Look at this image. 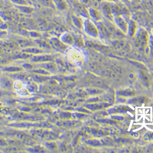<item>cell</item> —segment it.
Wrapping results in <instances>:
<instances>
[{
  "label": "cell",
  "instance_id": "4dcf8cb0",
  "mask_svg": "<svg viewBox=\"0 0 153 153\" xmlns=\"http://www.w3.org/2000/svg\"><path fill=\"white\" fill-rule=\"evenodd\" d=\"M31 1H32H32H36V0H31Z\"/></svg>",
  "mask_w": 153,
  "mask_h": 153
},
{
  "label": "cell",
  "instance_id": "1f68e13d",
  "mask_svg": "<svg viewBox=\"0 0 153 153\" xmlns=\"http://www.w3.org/2000/svg\"><path fill=\"white\" fill-rule=\"evenodd\" d=\"M1 87V83H0V87Z\"/></svg>",
  "mask_w": 153,
  "mask_h": 153
},
{
  "label": "cell",
  "instance_id": "3957f363",
  "mask_svg": "<svg viewBox=\"0 0 153 153\" xmlns=\"http://www.w3.org/2000/svg\"><path fill=\"white\" fill-rule=\"evenodd\" d=\"M113 20L116 25L123 33H127L129 24L126 20L125 17L122 14H119L114 16Z\"/></svg>",
  "mask_w": 153,
  "mask_h": 153
},
{
  "label": "cell",
  "instance_id": "836d02e7",
  "mask_svg": "<svg viewBox=\"0 0 153 153\" xmlns=\"http://www.w3.org/2000/svg\"><path fill=\"white\" fill-rule=\"evenodd\" d=\"M30 1H31V0H30Z\"/></svg>",
  "mask_w": 153,
  "mask_h": 153
},
{
  "label": "cell",
  "instance_id": "6da1fadb",
  "mask_svg": "<svg viewBox=\"0 0 153 153\" xmlns=\"http://www.w3.org/2000/svg\"><path fill=\"white\" fill-rule=\"evenodd\" d=\"M135 45L140 49H146L149 45L150 36L144 29H140L136 33Z\"/></svg>",
  "mask_w": 153,
  "mask_h": 153
},
{
  "label": "cell",
  "instance_id": "8992f818",
  "mask_svg": "<svg viewBox=\"0 0 153 153\" xmlns=\"http://www.w3.org/2000/svg\"><path fill=\"white\" fill-rule=\"evenodd\" d=\"M68 58L71 62L74 63H79L82 62L83 60V56L78 50L72 49L68 50Z\"/></svg>",
  "mask_w": 153,
  "mask_h": 153
},
{
  "label": "cell",
  "instance_id": "2e32d148",
  "mask_svg": "<svg viewBox=\"0 0 153 153\" xmlns=\"http://www.w3.org/2000/svg\"><path fill=\"white\" fill-rule=\"evenodd\" d=\"M19 47L21 48H28L29 47H32L34 44H32V42H31L27 39L25 38H20L16 40V42H15Z\"/></svg>",
  "mask_w": 153,
  "mask_h": 153
},
{
  "label": "cell",
  "instance_id": "9c48e42d",
  "mask_svg": "<svg viewBox=\"0 0 153 153\" xmlns=\"http://www.w3.org/2000/svg\"><path fill=\"white\" fill-rule=\"evenodd\" d=\"M0 83L1 87L7 90H11L14 88V79L9 76H0Z\"/></svg>",
  "mask_w": 153,
  "mask_h": 153
},
{
  "label": "cell",
  "instance_id": "83f0119b",
  "mask_svg": "<svg viewBox=\"0 0 153 153\" xmlns=\"http://www.w3.org/2000/svg\"><path fill=\"white\" fill-rule=\"evenodd\" d=\"M149 45H150V48L151 50V52L153 54V37H150V41H149Z\"/></svg>",
  "mask_w": 153,
  "mask_h": 153
},
{
  "label": "cell",
  "instance_id": "d6a6232c",
  "mask_svg": "<svg viewBox=\"0 0 153 153\" xmlns=\"http://www.w3.org/2000/svg\"></svg>",
  "mask_w": 153,
  "mask_h": 153
},
{
  "label": "cell",
  "instance_id": "4fadbf2b",
  "mask_svg": "<svg viewBox=\"0 0 153 153\" xmlns=\"http://www.w3.org/2000/svg\"><path fill=\"white\" fill-rule=\"evenodd\" d=\"M89 18L93 21H99L101 20V14L97 9L94 7H89L88 8Z\"/></svg>",
  "mask_w": 153,
  "mask_h": 153
},
{
  "label": "cell",
  "instance_id": "44dd1931",
  "mask_svg": "<svg viewBox=\"0 0 153 153\" xmlns=\"http://www.w3.org/2000/svg\"><path fill=\"white\" fill-rule=\"evenodd\" d=\"M31 71H32V72L33 74L41 75L50 76V75L52 74V73H51L50 72H49L47 70H45L44 68H38L36 69H33V70H32Z\"/></svg>",
  "mask_w": 153,
  "mask_h": 153
},
{
  "label": "cell",
  "instance_id": "8fae6325",
  "mask_svg": "<svg viewBox=\"0 0 153 153\" xmlns=\"http://www.w3.org/2000/svg\"><path fill=\"white\" fill-rule=\"evenodd\" d=\"M1 70L9 74H15L20 72H23L24 70L22 66L19 65H4L2 68Z\"/></svg>",
  "mask_w": 153,
  "mask_h": 153
},
{
  "label": "cell",
  "instance_id": "277c9868",
  "mask_svg": "<svg viewBox=\"0 0 153 153\" xmlns=\"http://www.w3.org/2000/svg\"><path fill=\"white\" fill-rule=\"evenodd\" d=\"M50 44L51 47L56 49V51L61 52H64L68 49V45L63 42L60 40V39H58L56 37L50 39Z\"/></svg>",
  "mask_w": 153,
  "mask_h": 153
},
{
  "label": "cell",
  "instance_id": "f1b7e54d",
  "mask_svg": "<svg viewBox=\"0 0 153 153\" xmlns=\"http://www.w3.org/2000/svg\"><path fill=\"white\" fill-rule=\"evenodd\" d=\"M106 1H111L112 2H116V3L119 1V0H106Z\"/></svg>",
  "mask_w": 153,
  "mask_h": 153
},
{
  "label": "cell",
  "instance_id": "7c38bea8",
  "mask_svg": "<svg viewBox=\"0 0 153 153\" xmlns=\"http://www.w3.org/2000/svg\"><path fill=\"white\" fill-rule=\"evenodd\" d=\"M102 13L109 20H113L114 15L112 10L111 5L104 4L102 5Z\"/></svg>",
  "mask_w": 153,
  "mask_h": 153
},
{
  "label": "cell",
  "instance_id": "7a4b0ae2",
  "mask_svg": "<svg viewBox=\"0 0 153 153\" xmlns=\"http://www.w3.org/2000/svg\"><path fill=\"white\" fill-rule=\"evenodd\" d=\"M83 28L85 32L93 37H96L98 35L99 31L98 27L94 22L89 18H85L84 21Z\"/></svg>",
  "mask_w": 153,
  "mask_h": 153
},
{
  "label": "cell",
  "instance_id": "7402d4cb",
  "mask_svg": "<svg viewBox=\"0 0 153 153\" xmlns=\"http://www.w3.org/2000/svg\"><path fill=\"white\" fill-rule=\"evenodd\" d=\"M43 6L52 9H56L54 0H38Z\"/></svg>",
  "mask_w": 153,
  "mask_h": 153
},
{
  "label": "cell",
  "instance_id": "9a60e30c",
  "mask_svg": "<svg viewBox=\"0 0 153 153\" xmlns=\"http://www.w3.org/2000/svg\"><path fill=\"white\" fill-rule=\"evenodd\" d=\"M60 40L66 45H72L74 43V37L73 35L68 32L63 33L60 37Z\"/></svg>",
  "mask_w": 153,
  "mask_h": 153
},
{
  "label": "cell",
  "instance_id": "5b68a950",
  "mask_svg": "<svg viewBox=\"0 0 153 153\" xmlns=\"http://www.w3.org/2000/svg\"><path fill=\"white\" fill-rule=\"evenodd\" d=\"M55 56L49 54H39L33 55L30 58V61L32 63H42L50 61H54Z\"/></svg>",
  "mask_w": 153,
  "mask_h": 153
},
{
  "label": "cell",
  "instance_id": "484cf974",
  "mask_svg": "<svg viewBox=\"0 0 153 153\" xmlns=\"http://www.w3.org/2000/svg\"><path fill=\"white\" fill-rule=\"evenodd\" d=\"M80 2L82 5H84V6L87 7L89 5H90L91 0H80Z\"/></svg>",
  "mask_w": 153,
  "mask_h": 153
},
{
  "label": "cell",
  "instance_id": "ba28073f",
  "mask_svg": "<svg viewBox=\"0 0 153 153\" xmlns=\"http://www.w3.org/2000/svg\"><path fill=\"white\" fill-rule=\"evenodd\" d=\"M36 66H38V68H42L45 70H47L51 73L56 72L58 70V65L54 61H50L47 62L42 63H37Z\"/></svg>",
  "mask_w": 153,
  "mask_h": 153
},
{
  "label": "cell",
  "instance_id": "4316f807",
  "mask_svg": "<svg viewBox=\"0 0 153 153\" xmlns=\"http://www.w3.org/2000/svg\"><path fill=\"white\" fill-rule=\"evenodd\" d=\"M56 145V143H51V142H49V143H47V144H46V147L48 148V149H51V150H55V149H56V148L55 147H52L53 145Z\"/></svg>",
  "mask_w": 153,
  "mask_h": 153
},
{
  "label": "cell",
  "instance_id": "603a6c76",
  "mask_svg": "<svg viewBox=\"0 0 153 153\" xmlns=\"http://www.w3.org/2000/svg\"><path fill=\"white\" fill-rule=\"evenodd\" d=\"M27 90L28 92H31L33 93L37 92L39 90V87L38 84L36 82H30L27 85Z\"/></svg>",
  "mask_w": 153,
  "mask_h": 153
},
{
  "label": "cell",
  "instance_id": "30bf717a",
  "mask_svg": "<svg viewBox=\"0 0 153 153\" xmlns=\"http://www.w3.org/2000/svg\"><path fill=\"white\" fill-rule=\"evenodd\" d=\"M74 9L78 14L85 18H89L88 9L80 2L74 4Z\"/></svg>",
  "mask_w": 153,
  "mask_h": 153
},
{
  "label": "cell",
  "instance_id": "f546056e",
  "mask_svg": "<svg viewBox=\"0 0 153 153\" xmlns=\"http://www.w3.org/2000/svg\"><path fill=\"white\" fill-rule=\"evenodd\" d=\"M2 5H3L2 1V0H0V8L2 7Z\"/></svg>",
  "mask_w": 153,
  "mask_h": 153
},
{
  "label": "cell",
  "instance_id": "cb8c5ba5",
  "mask_svg": "<svg viewBox=\"0 0 153 153\" xmlns=\"http://www.w3.org/2000/svg\"><path fill=\"white\" fill-rule=\"evenodd\" d=\"M29 35L31 37L34 38V39H39L40 38V37L41 36V35H40L39 33H38V32H35V31H31L29 32Z\"/></svg>",
  "mask_w": 153,
  "mask_h": 153
},
{
  "label": "cell",
  "instance_id": "52a82bcc",
  "mask_svg": "<svg viewBox=\"0 0 153 153\" xmlns=\"http://www.w3.org/2000/svg\"><path fill=\"white\" fill-rule=\"evenodd\" d=\"M139 79L142 84L147 87H150L152 85L153 80L152 78L145 70H140L139 72Z\"/></svg>",
  "mask_w": 153,
  "mask_h": 153
},
{
  "label": "cell",
  "instance_id": "5bb4252c",
  "mask_svg": "<svg viewBox=\"0 0 153 153\" xmlns=\"http://www.w3.org/2000/svg\"><path fill=\"white\" fill-rule=\"evenodd\" d=\"M54 2L56 9L59 11L65 12L69 8V4L66 0H54Z\"/></svg>",
  "mask_w": 153,
  "mask_h": 153
},
{
  "label": "cell",
  "instance_id": "ac0fdd59",
  "mask_svg": "<svg viewBox=\"0 0 153 153\" xmlns=\"http://www.w3.org/2000/svg\"><path fill=\"white\" fill-rule=\"evenodd\" d=\"M71 21L73 25L79 29H82L83 28L84 21H82L81 19L75 14L71 16Z\"/></svg>",
  "mask_w": 153,
  "mask_h": 153
},
{
  "label": "cell",
  "instance_id": "ffe728a7",
  "mask_svg": "<svg viewBox=\"0 0 153 153\" xmlns=\"http://www.w3.org/2000/svg\"><path fill=\"white\" fill-rule=\"evenodd\" d=\"M17 6H31L32 2L30 0H10Z\"/></svg>",
  "mask_w": 153,
  "mask_h": 153
},
{
  "label": "cell",
  "instance_id": "e0dca14e",
  "mask_svg": "<svg viewBox=\"0 0 153 153\" xmlns=\"http://www.w3.org/2000/svg\"><path fill=\"white\" fill-rule=\"evenodd\" d=\"M23 52H26L28 53L32 54L33 55H39V54H42L43 53V51L41 48H37V47H29L28 48H26L22 50Z\"/></svg>",
  "mask_w": 153,
  "mask_h": 153
},
{
  "label": "cell",
  "instance_id": "d6986e66",
  "mask_svg": "<svg viewBox=\"0 0 153 153\" xmlns=\"http://www.w3.org/2000/svg\"><path fill=\"white\" fill-rule=\"evenodd\" d=\"M137 32V26L136 23L135 21L134 20H131L130 22V24L128 25V33L131 36H134L136 35Z\"/></svg>",
  "mask_w": 153,
  "mask_h": 153
},
{
  "label": "cell",
  "instance_id": "d4e9b609",
  "mask_svg": "<svg viewBox=\"0 0 153 153\" xmlns=\"http://www.w3.org/2000/svg\"><path fill=\"white\" fill-rule=\"evenodd\" d=\"M8 146V143L6 140L0 138V146L2 147H6Z\"/></svg>",
  "mask_w": 153,
  "mask_h": 153
}]
</instances>
